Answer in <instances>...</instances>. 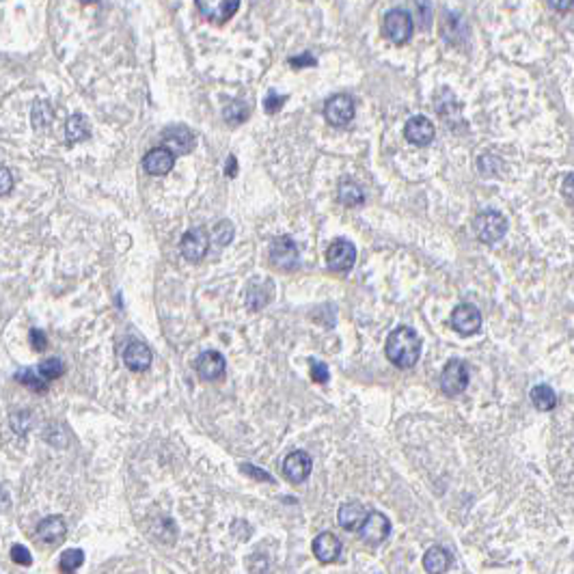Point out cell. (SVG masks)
I'll use <instances>...</instances> for the list:
<instances>
[{
  "label": "cell",
  "mask_w": 574,
  "mask_h": 574,
  "mask_svg": "<svg viewBox=\"0 0 574 574\" xmlns=\"http://www.w3.org/2000/svg\"><path fill=\"white\" fill-rule=\"evenodd\" d=\"M421 337L417 335L415 328L410 326H399L395 331L389 333V339H387V358L399 367V369H410L419 363V356H421Z\"/></svg>",
  "instance_id": "6da1fadb"
},
{
  "label": "cell",
  "mask_w": 574,
  "mask_h": 574,
  "mask_svg": "<svg viewBox=\"0 0 574 574\" xmlns=\"http://www.w3.org/2000/svg\"><path fill=\"white\" fill-rule=\"evenodd\" d=\"M473 227H475V235L481 242L495 244V242H499L505 235V231H508V218L501 212H497V210H484L481 214L475 216Z\"/></svg>",
  "instance_id": "7a4b0ae2"
},
{
  "label": "cell",
  "mask_w": 574,
  "mask_h": 574,
  "mask_svg": "<svg viewBox=\"0 0 574 574\" xmlns=\"http://www.w3.org/2000/svg\"><path fill=\"white\" fill-rule=\"evenodd\" d=\"M413 20L410 16L402 9H393L385 16V22H382V35L391 41L395 46H404L408 44V39L413 37Z\"/></svg>",
  "instance_id": "3957f363"
},
{
  "label": "cell",
  "mask_w": 574,
  "mask_h": 574,
  "mask_svg": "<svg viewBox=\"0 0 574 574\" xmlns=\"http://www.w3.org/2000/svg\"><path fill=\"white\" fill-rule=\"evenodd\" d=\"M467 387H469V367H467V363L460 361V358L447 361V365L443 367V374H440L443 393L449 395V397H454V395H460Z\"/></svg>",
  "instance_id": "277c9868"
},
{
  "label": "cell",
  "mask_w": 574,
  "mask_h": 574,
  "mask_svg": "<svg viewBox=\"0 0 574 574\" xmlns=\"http://www.w3.org/2000/svg\"><path fill=\"white\" fill-rule=\"evenodd\" d=\"M356 531H358V536H361V540L365 544L378 546L389 538L391 522L382 512H369V514H365V518H363V522H361V527Z\"/></svg>",
  "instance_id": "5b68a950"
},
{
  "label": "cell",
  "mask_w": 574,
  "mask_h": 574,
  "mask_svg": "<svg viewBox=\"0 0 574 574\" xmlns=\"http://www.w3.org/2000/svg\"><path fill=\"white\" fill-rule=\"evenodd\" d=\"M298 246L292 238L279 235L270 244V264L279 270H294L298 266Z\"/></svg>",
  "instance_id": "8992f818"
},
{
  "label": "cell",
  "mask_w": 574,
  "mask_h": 574,
  "mask_svg": "<svg viewBox=\"0 0 574 574\" xmlns=\"http://www.w3.org/2000/svg\"><path fill=\"white\" fill-rule=\"evenodd\" d=\"M208 246H210V235L205 231V227H192L182 235L180 251L184 259H188L190 264H197L208 253Z\"/></svg>",
  "instance_id": "52a82bcc"
},
{
  "label": "cell",
  "mask_w": 574,
  "mask_h": 574,
  "mask_svg": "<svg viewBox=\"0 0 574 574\" xmlns=\"http://www.w3.org/2000/svg\"><path fill=\"white\" fill-rule=\"evenodd\" d=\"M324 117L335 128H344L354 119V100L346 93H337L328 98L324 104Z\"/></svg>",
  "instance_id": "ba28073f"
},
{
  "label": "cell",
  "mask_w": 574,
  "mask_h": 574,
  "mask_svg": "<svg viewBox=\"0 0 574 574\" xmlns=\"http://www.w3.org/2000/svg\"><path fill=\"white\" fill-rule=\"evenodd\" d=\"M356 262V246L350 240H335L326 251V266L335 272H348Z\"/></svg>",
  "instance_id": "9c48e42d"
},
{
  "label": "cell",
  "mask_w": 574,
  "mask_h": 574,
  "mask_svg": "<svg viewBox=\"0 0 574 574\" xmlns=\"http://www.w3.org/2000/svg\"><path fill=\"white\" fill-rule=\"evenodd\" d=\"M194 3L199 13L212 24H225L240 7V0H194Z\"/></svg>",
  "instance_id": "30bf717a"
},
{
  "label": "cell",
  "mask_w": 574,
  "mask_h": 574,
  "mask_svg": "<svg viewBox=\"0 0 574 574\" xmlns=\"http://www.w3.org/2000/svg\"><path fill=\"white\" fill-rule=\"evenodd\" d=\"M451 326L462 337H471L481 328V311L473 305H458L451 313Z\"/></svg>",
  "instance_id": "8fae6325"
},
{
  "label": "cell",
  "mask_w": 574,
  "mask_h": 574,
  "mask_svg": "<svg viewBox=\"0 0 574 574\" xmlns=\"http://www.w3.org/2000/svg\"><path fill=\"white\" fill-rule=\"evenodd\" d=\"M197 374L201 380L205 382H216L225 376V369H227V363H225V356L216 350H208V352H203L197 363Z\"/></svg>",
  "instance_id": "7c38bea8"
},
{
  "label": "cell",
  "mask_w": 574,
  "mask_h": 574,
  "mask_svg": "<svg viewBox=\"0 0 574 574\" xmlns=\"http://www.w3.org/2000/svg\"><path fill=\"white\" fill-rule=\"evenodd\" d=\"M404 134H406V141L413 143L417 147H426L434 141V123L423 117V115H415L406 121V128H404Z\"/></svg>",
  "instance_id": "4fadbf2b"
},
{
  "label": "cell",
  "mask_w": 574,
  "mask_h": 574,
  "mask_svg": "<svg viewBox=\"0 0 574 574\" xmlns=\"http://www.w3.org/2000/svg\"><path fill=\"white\" fill-rule=\"evenodd\" d=\"M311 469H313V460L303 449L292 451V454L287 456L285 462H283V475L292 484H303L311 475Z\"/></svg>",
  "instance_id": "5bb4252c"
},
{
  "label": "cell",
  "mask_w": 574,
  "mask_h": 574,
  "mask_svg": "<svg viewBox=\"0 0 574 574\" xmlns=\"http://www.w3.org/2000/svg\"><path fill=\"white\" fill-rule=\"evenodd\" d=\"M175 164V153L167 147H156L151 151H147V156L143 158V169L149 175H167Z\"/></svg>",
  "instance_id": "9a60e30c"
},
{
  "label": "cell",
  "mask_w": 574,
  "mask_h": 574,
  "mask_svg": "<svg viewBox=\"0 0 574 574\" xmlns=\"http://www.w3.org/2000/svg\"><path fill=\"white\" fill-rule=\"evenodd\" d=\"M313 555L322 563H333L341 555V540L331 531H324L313 540Z\"/></svg>",
  "instance_id": "2e32d148"
},
{
  "label": "cell",
  "mask_w": 574,
  "mask_h": 574,
  "mask_svg": "<svg viewBox=\"0 0 574 574\" xmlns=\"http://www.w3.org/2000/svg\"><path fill=\"white\" fill-rule=\"evenodd\" d=\"M162 143H164V147H167V149H171L175 156L188 153L194 147V134L188 128H184V126H175V128L164 130Z\"/></svg>",
  "instance_id": "e0dca14e"
},
{
  "label": "cell",
  "mask_w": 574,
  "mask_h": 574,
  "mask_svg": "<svg viewBox=\"0 0 574 574\" xmlns=\"http://www.w3.org/2000/svg\"><path fill=\"white\" fill-rule=\"evenodd\" d=\"M123 363L130 367L132 372H145L151 365V350L143 341H130L123 350Z\"/></svg>",
  "instance_id": "ac0fdd59"
},
{
  "label": "cell",
  "mask_w": 574,
  "mask_h": 574,
  "mask_svg": "<svg viewBox=\"0 0 574 574\" xmlns=\"http://www.w3.org/2000/svg\"><path fill=\"white\" fill-rule=\"evenodd\" d=\"M65 533H67V525L61 516H48L37 525V538L46 544L63 542Z\"/></svg>",
  "instance_id": "d6986e66"
},
{
  "label": "cell",
  "mask_w": 574,
  "mask_h": 574,
  "mask_svg": "<svg viewBox=\"0 0 574 574\" xmlns=\"http://www.w3.org/2000/svg\"><path fill=\"white\" fill-rule=\"evenodd\" d=\"M91 136V128H89V121L85 115H71L67 119V126H65V139L69 145H76V143H82V141H87Z\"/></svg>",
  "instance_id": "ffe728a7"
},
{
  "label": "cell",
  "mask_w": 574,
  "mask_h": 574,
  "mask_svg": "<svg viewBox=\"0 0 574 574\" xmlns=\"http://www.w3.org/2000/svg\"><path fill=\"white\" fill-rule=\"evenodd\" d=\"M365 514H367V510H365L358 501H348V503H344V505L339 508L337 518H339V525H341L346 531H356V529L361 527Z\"/></svg>",
  "instance_id": "44dd1931"
},
{
  "label": "cell",
  "mask_w": 574,
  "mask_h": 574,
  "mask_svg": "<svg viewBox=\"0 0 574 574\" xmlns=\"http://www.w3.org/2000/svg\"><path fill=\"white\" fill-rule=\"evenodd\" d=\"M337 197H339V203H344L346 208H356L365 201V192L363 188L352 180V177H344L339 182V188H337Z\"/></svg>",
  "instance_id": "7402d4cb"
},
{
  "label": "cell",
  "mask_w": 574,
  "mask_h": 574,
  "mask_svg": "<svg viewBox=\"0 0 574 574\" xmlns=\"http://www.w3.org/2000/svg\"><path fill=\"white\" fill-rule=\"evenodd\" d=\"M451 566V557L445 549L440 546H432L426 555H423V568L432 574L436 572H447Z\"/></svg>",
  "instance_id": "603a6c76"
},
{
  "label": "cell",
  "mask_w": 574,
  "mask_h": 574,
  "mask_svg": "<svg viewBox=\"0 0 574 574\" xmlns=\"http://www.w3.org/2000/svg\"><path fill=\"white\" fill-rule=\"evenodd\" d=\"M531 404L538 410H553L557 406V395L549 385H536L531 389Z\"/></svg>",
  "instance_id": "cb8c5ba5"
},
{
  "label": "cell",
  "mask_w": 574,
  "mask_h": 574,
  "mask_svg": "<svg viewBox=\"0 0 574 574\" xmlns=\"http://www.w3.org/2000/svg\"><path fill=\"white\" fill-rule=\"evenodd\" d=\"M249 115H251V108L246 106L244 102H240V100L231 102L223 110V117H225V121L229 123V126H240V123H244L246 119H249Z\"/></svg>",
  "instance_id": "d4e9b609"
},
{
  "label": "cell",
  "mask_w": 574,
  "mask_h": 574,
  "mask_svg": "<svg viewBox=\"0 0 574 574\" xmlns=\"http://www.w3.org/2000/svg\"><path fill=\"white\" fill-rule=\"evenodd\" d=\"M65 372V365L61 358H46L41 361L39 367H37V374L44 378V380H54V378H61Z\"/></svg>",
  "instance_id": "484cf974"
},
{
  "label": "cell",
  "mask_w": 574,
  "mask_h": 574,
  "mask_svg": "<svg viewBox=\"0 0 574 574\" xmlns=\"http://www.w3.org/2000/svg\"><path fill=\"white\" fill-rule=\"evenodd\" d=\"M16 380L22 382V385H26V387H30L33 391H39V393H44V391L48 389V380L41 378V376L35 372V369H24V372H20V374L16 376Z\"/></svg>",
  "instance_id": "4316f807"
},
{
  "label": "cell",
  "mask_w": 574,
  "mask_h": 574,
  "mask_svg": "<svg viewBox=\"0 0 574 574\" xmlns=\"http://www.w3.org/2000/svg\"><path fill=\"white\" fill-rule=\"evenodd\" d=\"M82 561H85V553H82L80 549H67V551H63L59 563H61L63 572H74L82 566Z\"/></svg>",
  "instance_id": "83f0119b"
},
{
  "label": "cell",
  "mask_w": 574,
  "mask_h": 574,
  "mask_svg": "<svg viewBox=\"0 0 574 574\" xmlns=\"http://www.w3.org/2000/svg\"><path fill=\"white\" fill-rule=\"evenodd\" d=\"M50 119H52V108H50V104H46V102L35 104V108H33V126H35V128H44V126H48Z\"/></svg>",
  "instance_id": "f1b7e54d"
},
{
  "label": "cell",
  "mask_w": 574,
  "mask_h": 574,
  "mask_svg": "<svg viewBox=\"0 0 574 574\" xmlns=\"http://www.w3.org/2000/svg\"><path fill=\"white\" fill-rule=\"evenodd\" d=\"M233 240V225L229 221H221L214 229V244L227 246Z\"/></svg>",
  "instance_id": "f546056e"
},
{
  "label": "cell",
  "mask_w": 574,
  "mask_h": 574,
  "mask_svg": "<svg viewBox=\"0 0 574 574\" xmlns=\"http://www.w3.org/2000/svg\"><path fill=\"white\" fill-rule=\"evenodd\" d=\"M285 102H287V95H281V93H276L274 89H270L268 95H266V100H264V108H266L268 115H274V112L281 110V106H283Z\"/></svg>",
  "instance_id": "4dcf8cb0"
},
{
  "label": "cell",
  "mask_w": 574,
  "mask_h": 574,
  "mask_svg": "<svg viewBox=\"0 0 574 574\" xmlns=\"http://www.w3.org/2000/svg\"><path fill=\"white\" fill-rule=\"evenodd\" d=\"M11 559L16 563H22V566H30L33 563V557H30V551L22 544H13L11 546Z\"/></svg>",
  "instance_id": "1f68e13d"
},
{
  "label": "cell",
  "mask_w": 574,
  "mask_h": 574,
  "mask_svg": "<svg viewBox=\"0 0 574 574\" xmlns=\"http://www.w3.org/2000/svg\"><path fill=\"white\" fill-rule=\"evenodd\" d=\"M311 378L320 385H326L328 382V365L326 363H317V361H311Z\"/></svg>",
  "instance_id": "d6a6232c"
},
{
  "label": "cell",
  "mask_w": 574,
  "mask_h": 574,
  "mask_svg": "<svg viewBox=\"0 0 574 574\" xmlns=\"http://www.w3.org/2000/svg\"><path fill=\"white\" fill-rule=\"evenodd\" d=\"M13 190V175L7 167L0 164V197H5Z\"/></svg>",
  "instance_id": "836d02e7"
},
{
  "label": "cell",
  "mask_w": 574,
  "mask_h": 574,
  "mask_svg": "<svg viewBox=\"0 0 574 574\" xmlns=\"http://www.w3.org/2000/svg\"><path fill=\"white\" fill-rule=\"evenodd\" d=\"M30 344L37 352H44L48 348V339H46V333L44 331H37V328H33L30 331Z\"/></svg>",
  "instance_id": "e575fe53"
},
{
  "label": "cell",
  "mask_w": 574,
  "mask_h": 574,
  "mask_svg": "<svg viewBox=\"0 0 574 574\" xmlns=\"http://www.w3.org/2000/svg\"><path fill=\"white\" fill-rule=\"evenodd\" d=\"M290 65H292V67H315L317 61H315L313 54L305 52V54H300V57H292V59H290Z\"/></svg>",
  "instance_id": "d590c367"
},
{
  "label": "cell",
  "mask_w": 574,
  "mask_h": 574,
  "mask_svg": "<svg viewBox=\"0 0 574 574\" xmlns=\"http://www.w3.org/2000/svg\"><path fill=\"white\" fill-rule=\"evenodd\" d=\"M549 5L559 13H566V11L572 9V0H549Z\"/></svg>",
  "instance_id": "8d00e7d4"
},
{
  "label": "cell",
  "mask_w": 574,
  "mask_h": 574,
  "mask_svg": "<svg viewBox=\"0 0 574 574\" xmlns=\"http://www.w3.org/2000/svg\"><path fill=\"white\" fill-rule=\"evenodd\" d=\"M242 471H246V473H255V477L257 479H264V481H272V477L266 473V471H259V469H255V467H249V464H242Z\"/></svg>",
  "instance_id": "74e56055"
},
{
  "label": "cell",
  "mask_w": 574,
  "mask_h": 574,
  "mask_svg": "<svg viewBox=\"0 0 574 574\" xmlns=\"http://www.w3.org/2000/svg\"><path fill=\"white\" fill-rule=\"evenodd\" d=\"M227 177H235L238 175V160L233 158V156H229L227 158Z\"/></svg>",
  "instance_id": "f35d334b"
},
{
  "label": "cell",
  "mask_w": 574,
  "mask_h": 574,
  "mask_svg": "<svg viewBox=\"0 0 574 574\" xmlns=\"http://www.w3.org/2000/svg\"><path fill=\"white\" fill-rule=\"evenodd\" d=\"M9 503H11V501H9V495H7V492H5V488L0 486V510L9 508Z\"/></svg>",
  "instance_id": "ab89813d"
},
{
  "label": "cell",
  "mask_w": 574,
  "mask_h": 574,
  "mask_svg": "<svg viewBox=\"0 0 574 574\" xmlns=\"http://www.w3.org/2000/svg\"><path fill=\"white\" fill-rule=\"evenodd\" d=\"M566 197L572 199V175L566 177Z\"/></svg>",
  "instance_id": "60d3db41"
},
{
  "label": "cell",
  "mask_w": 574,
  "mask_h": 574,
  "mask_svg": "<svg viewBox=\"0 0 574 574\" xmlns=\"http://www.w3.org/2000/svg\"><path fill=\"white\" fill-rule=\"evenodd\" d=\"M82 5H95V3H100V0H80Z\"/></svg>",
  "instance_id": "b9f144b4"
}]
</instances>
